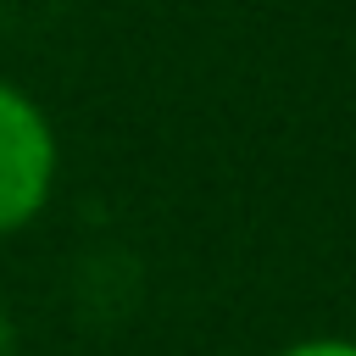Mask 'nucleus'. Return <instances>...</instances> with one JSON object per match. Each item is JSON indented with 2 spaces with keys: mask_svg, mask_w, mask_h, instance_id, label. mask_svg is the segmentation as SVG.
Returning <instances> with one entry per match:
<instances>
[{
  "mask_svg": "<svg viewBox=\"0 0 356 356\" xmlns=\"http://www.w3.org/2000/svg\"><path fill=\"white\" fill-rule=\"evenodd\" d=\"M56 184V134L50 117L0 78V239L39 217Z\"/></svg>",
  "mask_w": 356,
  "mask_h": 356,
  "instance_id": "obj_1",
  "label": "nucleus"
},
{
  "mask_svg": "<svg viewBox=\"0 0 356 356\" xmlns=\"http://www.w3.org/2000/svg\"><path fill=\"white\" fill-rule=\"evenodd\" d=\"M278 356H356L350 339H300V345H284Z\"/></svg>",
  "mask_w": 356,
  "mask_h": 356,
  "instance_id": "obj_2",
  "label": "nucleus"
},
{
  "mask_svg": "<svg viewBox=\"0 0 356 356\" xmlns=\"http://www.w3.org/2000/svg\"><path fill=\"white\" fill-rule=\"evenodd\" d=\"M11 350V317H6V306H0V356Z\"/></svg>",
  "mask_w": 356,
  "mask_h": 356,
  "instance_id": "obj_3",
  "label": "nucleus"
}]
</instances>
